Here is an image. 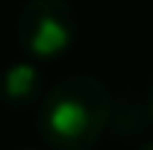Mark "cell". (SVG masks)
Instances as JSON below:
<instances>
[{"label":"cell","mask_w":153,"mask_h":150,"mask_svg":"<svg viewBox=\"0 0 153 150\" xmlns=\"http://www.w3.org/2000/svg\"><path fill=\"white\" fill-rule=\"evenodd\" d=\"M112 118V94L91 74H68L41 94L38 135L53 150H91Z\"/></svg>","instance_id":"obj_1"},{"label":"cell","mask_w":153,"mask_h":150,"mask_svg":"<svg viewBox=\"0 0 153 150\" xmlns=\"http://www.w3.org/2000/svg\"><path fill=\"white\" fill-rule=\"evenodd\" d=\"M79 21L68 0H27L18 15V41L36 62L59 59L76 44Z\"/></svg>","instance_id":"obj_2"},{"label":"cell","mask_w":153,"mask_h":150,"mask_svg":"<svg viewBox=\"0 0 153 150\" xmlns=\"http://www.w3.org/2000/svg\"><path fill=\"white\" fill-rule=\"evenodd\" d=\"M44 79L36 62H12L0 74V97L9 106H30L41 97Z\"/></svg>","instance_id":"obj_3"},{"label":"cell","mask_w":153,"mask_h":150,"mask_svg":"<svg viewBox=\"0 0 153 150\" xmlns=\"http://www.w3.org/2000/svg\"><path fill=\"white\" fill-rule=\"evenodd\" d=\"M147 109H150V118H153V79H150V91H147Z\"/></svg>","instance_id":"obj_4"},{"label":"cell","mask_w":153,"mask_h":150,"mask_svg":"<svg viewBox=\"0 0 153 150\" xmlns=\"http://www.w3.org/2000/svg\"><path fill=\"white\" fill-rule=\"evenodd\" d=\"M138 150H153V138H150V141H144V144H141Z\"/></svg>","instance_id":"obj_5"},{"label":"cell","mask_w":153,"mask_h":150,"mask_svg":"<svg viewBox=\"0 0 153 150\" xmlns=\"http://www.w3.org/2000/svg\"><path fill=\"white\" fill-rule=\"evenodd\" d=\"M21 150H44V147H21Z\"/></svg>","instance_id":"obj_6"}]
</instances>
